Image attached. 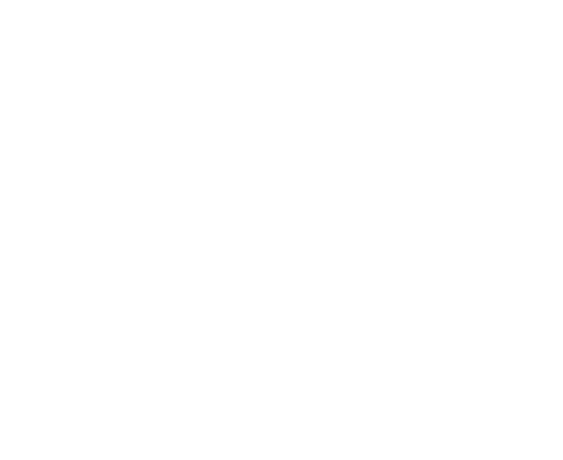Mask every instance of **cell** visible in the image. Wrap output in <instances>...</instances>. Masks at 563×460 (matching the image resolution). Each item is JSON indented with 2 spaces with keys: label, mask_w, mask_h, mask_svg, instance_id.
<instances>
[]
</instances>
